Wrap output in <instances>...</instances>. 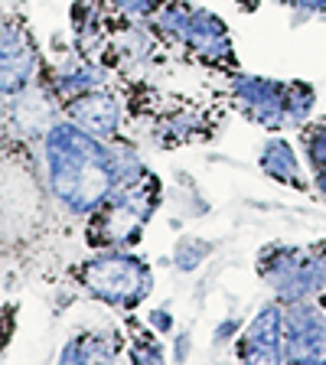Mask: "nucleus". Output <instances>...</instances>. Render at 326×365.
<instances>
[{
  "label": "nucleus",
  "mask_w": 326,
  "mask_h": 365,
  "mask_svg": "<svg viewBox=\"0 0 326 365\" xmlns=\"http://www.w3.org/2000/svg\"><path fill=\"white\" fill-rule=\"evenodd\" d=\"M46 167L56 199L76 215H91L121 182L108 140L91 137L72 121H59L46 134Z\"/></svg>",
  "instance_id": "1"
},
{
  "label": "nucleus",
  "mask_w": 326,
  "mask_h": 365,
  "mask_svg": "<svg viewBox=\"0 0 326 365\" xmlns=\"http://www.w3.org/2000/svg\"><path fill=\"white\" fill-rule=\"evenodd\" d=\"M160 205V182L151 173L124 180L114 192L91 212L88 219V245L95 248H131L141 242L153 209Z\"/></svg>",
  "instance_id": "2"
},
{
  "label": "nucleus",
  "mask_w": 326,
  "mask_h": 365,
  "mask_svg": "<svg viewBox=\"0 0 326 365\" xmlns=\"http://www.w3.org/2000/svg\"><path fill=\"white\" fill-rule=\"evenodd\" d=\"M160 36L173 46H183L186 53H193L196 59L213 62V66H235V46L228 36L222 16H215L213 10L190 7L183 0H163L160 10L147 20Z\"/></svg>",
  "instance_id": "3"
},
{
  "label": "nucleus",
  "mask_w": 326,
  "mask_h": 365,
  "mask_svg": "<svg viewBox=\"0 0 326 365\" xmlns=\"http://www.w3.org/2000/svg\"><path fill=\"white\" fill-rule=\"evenodd\" d=\"M82 284L91 297L114 310H137L153 287V271L128 248H101V255L85 261Z\"/></svg>",
  "instance_id": "4"
},
{
  "label": "nucleus",
  "mask_w": 326,
  "mask_h": 365,
  "mask_svg": "<svg viewBox=\"0 0 326 365\" xmlns=\"http://www.w3.org/2000/svg\"><path fill=\"white\" fill-rule=\"evenodd\" d=\"M258 271L274 300H313L326 290V245H274L261 255Z\"/></svg>",
  "instance_id": "5"
},
{
  "label": "nucleus",
  "mask_w": 326,
  "mask_h": 365,
  "mask_svg": "<svg viewBox=\"0 0 326 365\" xmlns=\"http://www.w3.org/2000/svg\"><path fill=\"white\" fill-rule=\"evenodd\" d=\"M284 362H326V313L313 300L284 304Z\"/></svg>",
  "instance_id": "6"
},
{
  "label": "nucleus",
  "mask_w": 326,
  "mask_h": 365,
  "mask_svg": "<svg viewBox=\"0 0 326 365\" xmlns=\"http://www.w3.org/2000/svg\"><path fill=\"white\" fill-rule=\"evenodd\" d=\"M284 88L287 82L265 76H235L232 78V98L248 114V121L261 124L265 130H284L287 114H284Z\"/></svg>",
  "instance_id": "7"
},
{
  "label": "nucleus",
  "mask_w": 326,
  "mask_h": 365,
  "mask_svg": "<svg viewBox=\"0 0 326 365\" xmlns=\"http://www.w3.org/2000/svg\"><path fill=\"white\" fill-rule=\"evenodd\" d=\"M235 352L242 362H261V365L284 362V304L281 300L265 304L251 317V323L238 333Z\"/></svg>",
  "instance_id": "8"
},
{
  "label": "nucleus",
  "mask_w": 326,
  "mask_h": 365,
  "mask_svg": "<svg viewBox=\"0 0 326 365\" xmlns=\"http://www.w3.org/2000/svg\"><path fill=\"white\" fill-rule=\"evenodd\" d=\"M36 72V49L16 23H0V91L20 95Z\"/></svg>",
  "instance_id": "9"
},
{
  "label": "nucleus",
  "mask_w": 326,
  "mask_h": 365,
  "mask_svg": "<svg viewBox=\"0 0 326 365\" xmlns=\"http://www.w3.org/2000/svg\"><path fill=\"white\" fill-rule=\"evenodd\" d=\"M68 105V121L78 124L82 130H88L91 137H101V140H111L121 128V101L114 98L111 91H88V95H78V98L66 101Z\"/></svg>",
  "instance_id": "10"
},
{
  "label": "nucleus",
  "mask_w": 326,
  "mask_h": 365,
  "mask_svg": "<svg viewBox=\"0 0 326 365\" xmlns=\"http://www.w3.org/2000/svg\"><path fill=\"white\" fill-rule=\"evenodd\" d=\"M258 163L268 180L284 182L290 190H307V176H304V167H300V157H297V147L290 144L287 137L281 134L268 137L265 147H261Z\"/></svg>",
  "instance_id": "11"
},
{
  "label": "nucleus",
  "mask_w": 326,
  "mask_h": 365,
  "mask_svg": "<svg viewBox=\"0 0 326 365\" xmlns=\"http://www.w3.org/2000/svg\"><path fill=\"white\" fill-rule=\"evenodd\" d=\"M118 352H121V333H111V329H85V333H76L62 346L59 362L62 365L114 362Z\"/></svg>",
  "instance_id": "12"
},
{
  "label": "nucleus",
  "mask_w": 326,
  "mask_h": 365,
  "mask_svg": "<svg viewBox=\"0 0 326 365\" xmlns=\"http://www.w3.org/2000/svg\"><path fill=\"white\" fill-rule=\"evenodd\" d=\"M199 130H205L203 114L193 111V108H183V111L163 114L153 134H157L160 147H176V144H186V140H196Z\"/></svg>",
  "instance_id": "13"
},
{
  "label": "nucleus",
  "mask_w": 326,
  "mask_h": 365,
  "mask_svg": "<svg viewBox=\"0 0 326 365\" xmlns=\"http://www.w3.org/2000/svg\"><path fill=\"white\" fill-rule=\"evenodd\" d=\"M101 88V72L88 62H76V66H66L56 78V91H59V98L72 101L78 95H88V91Z\"/></svg>",
  "instance_id": "14"
},
{
  "label": "nucleus",
  "mask_w": 326,
  "mask_h": 365,
  "mask_svg": "<svg viewBox=\"0 0 326 365\" xmlns=\"http://www.w3.org/2000/svg\"><path fill=\"white\" fill-rule=\"evenodd\" d=\"M317 105V91L307 82H287L284 88V114H287V128H300L307 124V118L313 114Z\"/></svg>",
  "instance_id": "15"
},
{
  "label": "nucleus",
  "mask_w": 326,
  "mask_h": 365,
  "mask_svg": "<svg viewBox=\"0 0 326 365\" xmlns=\"http://www.w3.org/2000/svg\"><path fill=\"white\" fill-rule=\"evenodd\" d=\"M131 352L128 359L131 362H144V365H160V362H167V349L160 346V339L151 333V329H141L137 327V319H131Z\"/></svg>",
  "instance_id": "16"
},
{
  "label": "nucleus",
  "mask_w": 326,
  "mask_h": 365,
  "mask_svg": "<svg viewBox=\"0 0 326 365\" xmlns=\"http://www.w3.org/2000/svg\"><path fill=\"white\" fill-rule=\"evenodd\" d=\"M209 255H213V242H205V238H180V245L173 248V267L183 274L196 271Z\"/></svg>",
  "instance_id": "17"
},
{
  "label": "nucleus",
  "mask_w": 326,
  "mask_h": 365,
  "mask_svg": "<svg viewBox=\"0 0 326 365\" xmlns=\"http://www.w3.org/2000/svg\"><path fill=\"white\" fill-rule=\"evenodd\" d=\"M304 150L310 167H323L326 163V124H317V128H307L304 130Z\"/></svg>",
  "instance_id": "18"
},
{
  "label": "nucleus",
  "mask_w": 326,
  "mask_h": 365,
  "mask_svg": "<svg viewBox=\"0 0 326 365\" xmlns=\"http://www.w3.org/2000/svg\"><path fill=\"white\" fill-rule=\"evenodd\" d=\"M108 4H111L118 14L131 16V20H151L163 0H108Z\"/></svg>",
  "instance_id": "19"
},
{
  "label": "nucleus",
  "mask_w": 326,
  "mask_h": 365,
  "mask_svg": "<svg viewBox=\"0 0 326 365\" xmlns=\"http://www.w3.org/2000/svg\"><path fill=\"white\" fill-rule=\"evenodd\" d=\"M287 7H294L300 16H320L326 14V0H284Z\"/></svg>",
  "instance_id": "20"
},
{
  "label": "nucleus",
  "mask_w": 326,
  "mask_h": 365,
  "mask_svg": "<svg viewBox=\"0 0 326 365\" xmlns=\"http://www.w3.org/2000/svg\"><path fill=\"white\" fill-rule=\"evenodd\" d=\"M147 323H151L157 333H170V329H173V317H170L167 310H153L151 317H147Z\"/></svg>",
  "instance_id": "21"
},
{
  "label": "nucleus",
  "mask_w": 326,
  "mask_h": 365,
  "mask_svg": "<svg viewBox=\"0 0 326 365\" xmlns=\"http://www.w3.org/2000/svg\"><path fill=\"white\" fill-rule=\"evenodd\" d=\"M238 329H242V323H238V319H225V323H219V327H215V346H219V342H228L232 339V336L238 333Z\"/></svg>",
  "instance_id": "22"
},
{
  "label": "nucleus",
  "mask_w": 326,
  "mask_h": 365,
  "mask_svg": "<svg viewBox=\"0 0 326 365\" xmlns=\"http://www.w3.org/2000/svg\"><path fill=\"white\" fill-rule=\"evenodd\" d=\"M186 352H190V336L183 333V336H176V356L173 359H180V362H183V359H186Z\"/></svg>",
  "instance_id": "23"
},
{
  "label": "nucleus",
  "mask_w": 326,
  "mask_h": 365,
  "mask_svg": "<svg viewBox=\"0 0 326 365\" xmlns=\"http://www.w3.org/2000/svg\"><path fill=\"white\" fill-rule=\"evenodd\" d=\"M313 173H317V186H320V192L326 196V163H323V167H317Z\"/></svg>",
  "instance_id": "24"
},
{
  "label": "nucleus",
  "mask_w": 326,
  "mask_h": 365,
  "mask_svg": "<svg viewBox=\"0 0 326 365\" xmlns=\"http://www.w3.org/2000/svg\"><path fill=\"white\" fill-rule=\"evenodd\" d=\"M7 317H0V346H4V342H7Z\"/></svg>",
  "instance_id": "25"
}]
</instances>
